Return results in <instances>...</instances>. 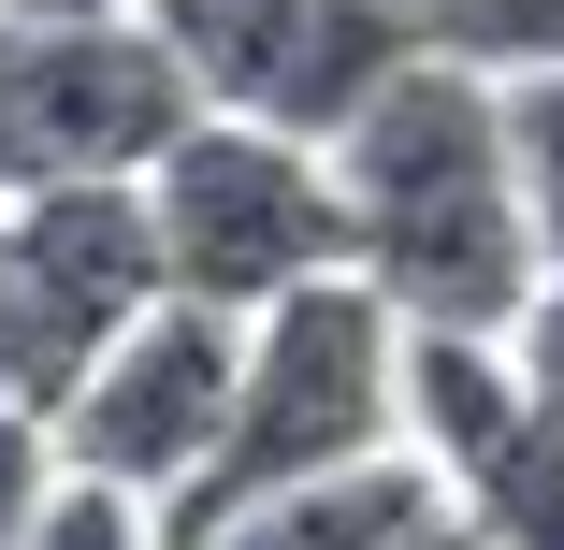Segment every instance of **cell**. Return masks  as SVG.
<instances>
[{
	"label": "cell",
	"mask_w": 564,
	"mask_h": 550,
	"mask_svg": "<svg viewBox=\"0 0 564 550\" xmlns=\"http://www.w3.org/2000/svg\"><path fill=\"white\" fill-rule=\"evenodd\" d=\"M217 550H492V536H478V507L448 493L420 450H391V464H348V478H318V493L247 507Z\"/></svg>",
	"instance_id": "cell-7"
},
{
	"label": "cell",
	"mask_w": 564,
	"mask_h": 550,
	"mask_svg": "<svg viewBox=\"0 0 564 550\" xmlns=\"http://www.w3.org/2000/svg\"><path fill=\"white\" fill-rule=\"evenodd\" d=\"M188 44L203 117H261L290 145H348L434 58V0H145Z\"/></svg>",
	"instance_id": "cell-5"
},
{
	"label": "cell",
	"mask_w": 564,
	"mask_h": 550,
	"mask_svg": "<svg viewBox=\"0 0 564 550\" xmlns=\"http://www.w3.org/2000/svg\"><path fill=\"white\" fill-rule=\"evenodd\" d=\"M535 434V391L507 363V334H405V450L464 493L492 450H521Z\"/></svg>",
	"instance_id": "cell-8"
},
{
	"label": "cell",
	"mask_w": 564,
	"mask_h": 550,
	"mask_svg": "<svg viewBox=\"0 0 564 550\" xmlns=\"http://www.w3.org/2000/svg\"><path fill=\"white\" fill-rule=\"evenodd\" d=\"M73 464H58V420H30V406H0V550H30V521H44V493H58Z\"/></svg>",
	"instance_id": "cell-14"
},
{
	"label": "cell",
	"mask_w": 564,
	"mask_h": 550,
	"mask_svg": "<svg viewBox=\"0 0 564 550\" xmlns=\"http://www.w3.org/2000/svg\"><path fill=\"white\" fill-rule=\"evenodd\" d=\"M0 15H131V0H0Z\"/></svg>",
	"instance_id": "cell-16"
},
{
	"label": "cell",
	"mask_w": 564,
	"mask_h": 550,
	"mask_svg": "<svg viewBox=\"0 0 564 550\" xmlns=\"http://www.w3.org/2000/svg\"><path fill=\"white\" fill-rule=\"evenodd\" d=\"M507 145H521L535 247H550V276H564V73H507Z\"/></svg>",
	"instance_id": "cell-11"
},
{
	"label": "cell",
	"mask_w": 564,
	"mask_h": 550,
	"mask_svg": "<svg viewBox=\"0 0 564 550\" xmlns=\"http://www.w3.org/2000/svg\"><path fill=\"white\" fill-rule=\"evenodd\" d=\"M160 261L188 304H232V319H275L290 290L348 276V174H333V145H290L261 117H203L160 174Z\"/></svg>",
	"instance_id": "cell-3"
},
{
	"label": "cell",
	"mask_w": 564,
	"mask_h": 550,
	"mask_svg": "<svg viewBox=\"0 0 564 550\" xmlns=\"http://www.w3.org/2000/svg\"><path fill=\"white\" fill-rule=\"evenodd\" d=\"M0 203H15V131H0Z\"/></svg>",
	"instance_id": "cell-17"
},
{
	"label": "cell",
	"mask_w": 564,
	"mask_h": 550,
	"mask_svg": "<svg viewBox=\"0 0 564 550\" xmlns=\"http://www.w3.org/2000/svg\"><path fill=\"white\" fill-rule=\"evenodd\" d=\"M464 507H478L492 550H564V434L535 420L521 450H492V464L464 478Z\"/></svg>",
	"instance_id": "cell-9"
},
{
	"label": "cell",
	"mask_w": 564,
	"mask_h": 550,
	"mask_svg": "<svg viewBox=\"0 0 564 550\" xmlns=\"http://www.w3.org/2000/svg\"><path fill=\"white\" fill-rule=\"evenodd\" d=\"M507 363H521V391H535V420L564 434V276H550V290H535V304L507 319Z\"/></svg>",
	"instance_id": "cell-15"
},
{
	"label": "cell",
	"mask_w": 564,
	"mask_h": 550,
	"mask_svg": "<svg viewBox=\"0 0 564 550\" xmlns=\"http://www.w3.org/2000/svg\"><path fill=\"white\" fill-rule=\"evenodd\" d=\"M333 174H348V276L405 334H507L550 290L535 203H521V145H507V73L434 44L333 145Z\"/></svg>",
	"instance_id": "cell-1"
},
{
	"label": "cell",
	"mask_w": 564,
	"mask_h": 550,
	"mask_svg": "<svg viewBox=\"0 0 564 550\" xmlns=\"http://www.w3.org/2000/svg\"><path fill=\"white\" fill-rule=\"evenodd\" d=\"M434 44L478 73H564V0H434Z\"/></svg>",
	"instance_id": "cell-10"
},
{
	"label": "cell",
	"mask_w": 564,
	"mask_h": 550,
	"mask_svg": "<svg viewBox=\"0 0 564 550\" xmlns=\"http://www.w3.org/2000/svg\"><path fill=\"white\" fill-rule=\"evenodd\" d=\"M0 406L58 420V363H44V304H30V261H15V203H0Z\"/></svg>",
	"instance_id": "cell-13"
},
{
	"label": "cell",
	"mask_w": 564,
	"mask_h": 550,
	"mask_svg": "<svg viewBox=\"0 0 564 550\" xmlns=\"http://www.w3.org/2000/svg\"><path fill=\"white\" fill-rule=\"evenodd\" d=\"M0 131H15V188L58 174H160L203 131V73L145 15H0Z\"/></svg>",
	"instance_id": "cell-4"
},
{
	"label": "cell",
	"mask_w": 564,
	"mask_h": 550,
	"mask_svg": "<svg viewBox=\"0 0 564 550\" xmlns=\"http://www.w3.org/2000/svg\"><path fill=\"white\" fill-rule=\"evenodd\" d=\"M30 550H174V536H160V507L117 493V478H58L44 521H30Z\"/></svg>",
	"instance_id": "cell-12"
},
{
	"label": "cell",
	"mask_w": 564,
	"mask_h": 550,
	"mask_svg": "<svg viewBox=\"0 0 564 550\" xmlns=\"http://www.w3.org/2000/svg\"><path fill=\"white\" fill-rule=\"evenodd\" d=\"M232 406H247V319L174 290V304H145L131 334L87 363V391L58 406V464L174 507L217 450H232Z\"/></svg>",
	"instance_id": "cell-6"
},
{
	"label": "cell",
	"mask_w": 564,
	"mask_h": 550,
	"mask_svg": "<svg viewBox=\"0 0 564 550\" xmlns=\"http://www.w3.org/2000/svg\"><path fill=\"white\" fill-rule=\"evenodd\" d=\"M391 450H405V319H391L362 276H318V290H290L275 319H247L232 450L160 507V536H174V550H217L247 507L318 493V478H348V464H391Z\"/></svg>",
	"instance_id": "cell-2"
}]
</instances>
